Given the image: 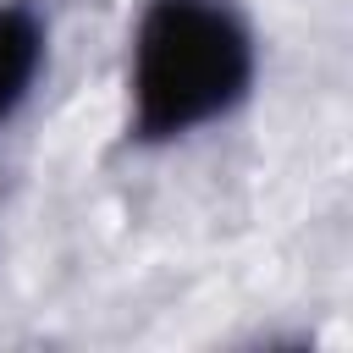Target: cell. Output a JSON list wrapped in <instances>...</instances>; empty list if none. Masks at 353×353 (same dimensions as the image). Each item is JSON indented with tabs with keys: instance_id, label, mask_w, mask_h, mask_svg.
Here are the masks:
<instances>
[{
	"instance_id": "cell-1",
	"label": "cell",
	"mask_w": 353,
	"mask_h": 353,
	"mask_svg": "<svg viewBox=\"0 0 353 353\" xmlns=\"http://www.w3.org/2000/svg\"><path fill=\"white\" fill-rule=\"evenodd\" d=\"M254 83V44L221 0H149L132 39V132L182 138L226 116Z\"/></svg>"
},
{
	"instance_id": "cell-2",
	"label": "cell",
	"mask_w": 353,
	"mask_h": 353,
	"mask_svg": "<svg viewBox=\"0 0 353 353\" xmlns=\"http://www.w3.org/2000/svg\"><path fill=\"white\" fill-rule=\"evenodd\" d=\"M44 61V28L28 6H0V121L28 99Z\"/></svg>"
}]
</instances>
